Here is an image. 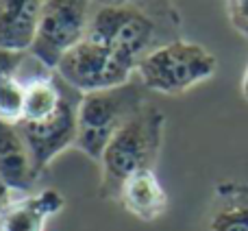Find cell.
I'll return each mask as SVG.
<instances>
[{"label": "cell", "mask_w": 248, "mask_h": 231, "mask_svg": "<svg viewBox=\"0 0 248 231\" xmlns=\"http://www.w3.org/2000/svg\"><path fill=\"white\" fill-rule=\"evenodd\" d=\"M37 181L39 175L35 170L33 155L20 129L0 120V183L17 194L31 192Z\"/></svg>", "instance_id": "8"}, {"label": "cell", "mask_w": 248, "mask_h": 231, "mask_svg": "<svg viewBox=\"0 0 248 231\" xmlns=\"http://www.w3.org/2000/svg\"><path fill=\"white\" fill-rule=\"evenodd\" d=\"M83 94L74 87L68 85L65 96L61 100L59 109L52 116L37 122H17L22 137L26 140L33 155V164L37 175L42 177L48 164L68 146L77 144L78 135V105H81Z\"/></svg>", "instance_id": "7"}, {"label": "cell", "mask_w": 248, "mask_h": 231, "mask_svg": "<svg viewBox=\"0 0 248 231\" xmlns=\"http://www.w3.org/2000/svg\"><path fill=\"white\" fill-rule=\"evenodd\" d=\"M242 94H244V99L248 100V66L244 70V77H242Z\"/></svg>", "instance_id": "17"}, {"label": "cell", "mask_w": 248, "mask_h": 231, "mask_svg": "<svg viewBox=\"0 0 248 231\" xmlns=\"http://www.w3.org/2000/svg\"><path fill=\"white\" fill-rule=\"evenodd\" d=\"M216 70L218 61L205 46L176 39L146 57L137 66L135 74L148 92L183 94L189 87L211 79Z\"/></svg>", "instance_id": "4"}, {"label": "cell", "mask_w": 248, "mask_h": 231, "mask_svg": "<svg viewBox=\"0 0 248 231\" xmlns=\"http://www.w3.org/2000/svg\"><path fill=\"white\" fill-rule=\"evenodd\" d=\"M92 4L85 0H48L42 4L37 35L29 55L55 72L59 61L87 37Z\"/></svg>", "instance_id": "5"}, {"label": "cell", "mask_w": 248, "mask_h": 231, "mask_svg": "<svg viewBox=\"0 0 248 231\" xmlns=\"http://www.w3.org/2000/svg\"><path fill=\"white\" fill-rule=\"evenodd\" d=\"M24 96L26 87L20 74L0 79V120L17 124L24 114Z\"/></svg>", "instance_id": "13"}, {"label": "cell", "mask_w": 248, "mask_h": 231, "mask_svg": "<svg viewBox=\"0 0 248 231\" xmlns=\"http://www.w3.org/2000/svg\"><path fill=\"white\" fill-rule=\"evenodd\" d=\"M118 203L141 223H155L170 210V197L163 190L155 170H146L131 177L122 185Z\"/></svg>", "instance_id": "12"}, {"label": "cell", "mask_w": 248, "mask_h": 231, "mask_svg": "<svg viewBox=\"0 0 248 231\" xmlns=\"http://www.w3.org/2000/svg\"><path fill=\"white\" fill-rule=\"evenodd\" d=\"M146 92L140 79H131L111 90L85 94L78 105V135L74 146L100 164L111 137L148 103Z\"/></svg>", "instance_id": "3"}, {"label": "cell", "mask_w": 248, "mask_h": 231, "mask_svg": "<svg viewBox=\"0 0 248 231\" xmlns=\"http://www.w3.org/2000/svg\"><path fill=\"white\" fill-rule=\"evenodd\" d=\"M87 39L135 72L146 57L181 39V16L168 2H107L92 11Z\"/></svg>", "instance_id": "1"}, {"label": "cell", "mask_w": 248, "mask_h": 231, "mask_svg": "<svg viewBox=\"0 0 248 231\" xmlns=\"http://www.w3.org/2000/svg\"><path fill=\"white\" fill-rule=\"evenodd\" d=\"M39 0H0V48L9 52H29L37 35Z\"/></svg>", "instance_id": "11"}, {"label": "cell", "mask_w": 248, "mask_h": 231, "mask_svg": "<svg viewBox=\"0 0 248 231\" xmlns=\"http://www.w3.org/2000/svg\"><path fill=\"white\" fill-rule=\"evenodd\" d=\"M26 59H29V52H9L0 48V79L20 74Z\"/></svg>", "instance_id": "15"}, {"label": "cell", "mask_w": 248, "mask_h": 231, "mask_svg": "<svg viewBox=\"0 0 248 231\" xmlns=\"http://www.w3.org/2000/svg\"><path fill=\"white\" fill-rule=\"evenodd\" d=\"M166 116L153 103H146L111 137L100 157V197L118 201L122 185L131 177L155 170L163 144Z\"/></svg>", "instance_id": "2"}, {"label": "cell", "mask_w": 248, "mask_h": 231, "mask_svg": "<svg viewBox=\"0 0 248 231\" xmlns=\"http://www.w3.org/2000/svg\"><path fill=\"white\" fill-rule=\"evenodd\" d=\"M55 72L83 96L124 85L135 74L109 48L87 37L59 61Z\"/></svg>", "instance_id": "6"}, {"label": "cell", "mask_w": 248, "mask_h": 231, "mask_svg": "<svg viewBox=\"0 0 248 231\" xmlns=\"http://www.w3.org/2000/svg\"><path fill=\"white\" fill-rule=\"evenodd\" d=\"M13 197H16V194H13L11 190H9V188H4V185L0 183V212H2L4 207H7L9 203H11V198H13Z\"/></svg>", "instance_id": "16"}, {"label": "cell", "mask_w": 248, "mask_h": 231, "mask_svg": "<svg viewBox=\"0 0 248 231\" xmlns=\"http://www.w3.org/2000/svg\"><path fill=\"white\" fill-rule=\"evenodd\" d=\"M196 231H248V185L237 181L216 185Z\"/></svg>", "instance_id": "9"}, {"label": "cell", "mask_w": 248, "mask_h": 231, "mask_svg": "<svg viewBox=\"0 0 248 231\" xmlns=\"http://www.w3.org/2000/svg\"><path fill=\"white\" fill-rule=\"evenodd\" d=\"M65 207V198L57 190L46 188L26 197H13L0 212V231H44L48 218Z\"/></svg>", "instance_id": "10"}, {"label": "cell", "mask_w": 248, "mask_h": 231, "mask_svg": "<svg viewBox=\"0 0 248 231\" xmlns=\"http://www.w3.org/2000/svg\"><path fill=\"white\" fill-rule=\"evenodd\" d=\"M224 7H227V16L233 29L248 39V0H231Z\"/></svg>", "instance_id": "14"}]
</instances>
